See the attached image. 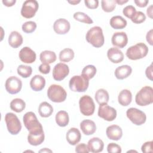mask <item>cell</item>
Listing matches in <instances>:
<instances>
[{"label":"cell","mask_w":153,"mask_h":153,"mask_svg":"<svg viewBox=\"0 0 153 153\" xmlns=\"http://www.w3.org/2000/svg\"><path fill=\"white\" fill-rule=\"evenodd\" d=\"M106 134L109 139L118 140L123 136V130L121 128L117 125H111L106 128Z\"/></svg>","instance_id":"obj_17"},{"label":"cell","mask_w":153,"mask_h":153,"mask_svg":"<svg viewBox=\"0 0 153 153\" xmlns=\"http://www.w3.org/2000/svg\"><path fill=\"white\" fill-rule=\"evenodd\" d=\"M36 28V24L35 22L28 21L22 25V30L26 33H30L33 32Z\"/></svg>","instance_id":"obj_38"},{"label":"cell","mask_w":153,"mask_h":153,"mask_svg":"<svg viewBox=\"0 0 153 153\" xmlns=\"http://www.w3.org/2000/svg\"><path fill=\"white\" fill-rule=\"evenodd\" d=\"M130 19L134 23L139 24L145 22L146 16L145 14L142 11H136Z\"/></svg>","instance_id":"obj_39"},{"label":"cell","mask_w":153,"mask_h":153,"mask_svg":"<svg viewBox=\"0 0 153 153\" xmlns=\"http://www.w3.org/2000/svg\"><path fill=\"white\" fill-rule=\"evenodd\" d=\"M152 29H151L149 32H148L146 36V41L147 42L151 45H152Z\"/></svg>","instance_id":"obj_48"},{"label":"cell","mask_w":153,"mask_h":153,"mask_svg":"<svg viewBox=\"0 0 153 153\" xmlns=\"http://www.w3.org/2000/svg\"><path fill=\"white\" fill-rule=\"evenodd\" d=\"M89 85L88 80L81 75H74L69 80V88L75 92H85Z\"/></svg>","instance_id":"obj_7"},{"label":"cell","mask_w":153,"mask_h":153,"mask_svg":"<svg viewBox=\"0 0 153 153\" xmlns=\"http://www.w3.org/2000/svg\"><path fill=\"white\" fill-rule=\"evenodd\" d=\"M26 107V103L23 100L19 98H16L10 102V108L16 112H22Z\"/></svg>","instance_id":"obj_31"},{"label":"cell","mask_w":153,"mask_h":153,"mask_svg":"<svg viewBox=\"0 0 153 153\" xmlns=\"http://www.w3.org/2000/svg\"><path fill=\"white\" fill-rule=\"evenodd\" d=\"M75 152L78 153H88L90 151L88 148V146L86 145V144L82 143L80 144H78L75 147Z\"/></svg>","instance_id":"obj_43"},{"label":"cell","mask_w":153,"mask_h":153,"mask_svg":"<svg viewBox=\"0 0 153 153\" xmlns=\"http://www.w3.org/2000/svg\"><path fill=\"white\" fill-rule=\"evenodd\" d=\"M96 74V68L94 65H88L85 66L81 73V76L87 80L93 78Z\"/></svg>","instance_id":"obj_34"},{"label":"cell","mask_w":153,"mask_h":153,"mask_svg":"<svg viewBox=\"0 0 153 153\" xmlns=\"http://www.w3.org/2000/svg\"><path fill=\"white\" fill-rule=\"evenodd\" d=\"M25 127L29 131V134H37L44 132L41 124L38 121L37 117L33 112H26L23 117Z\"/></svg>","instance_id":"obj_1"},{"label":"cell","mask_w":153,"mask_h":153,"mask_svg":"<svg viewBox=\"0 0 153 153\" xmlns=\"http://www.w3.org/2000/svg\"><path fill=\"white\" fill-rule=\"evenodd\" d=\"M50 66L49 65V64L47 63H42L39 65L38 68L39 72L43 74H48L50 71Z\"/></svg>","instance_id":"obj_45"},{"label":"cell","mask_w":153,"mask_h":153,"mask_svg":"<svg viewBox=\"0 0 153 153\" xmlns=\"http://www.w3.org/2000/svg\"><path fill=\"white\" fill-rule=\"evenodd\" d=\"M86 41L96 48L103 45L105 42L102 29L99 26H94L90 29L85 35Z\"/></svg>","instance_id":"obj_2"},{"label":"cell","mask_w":153,"mask_h":153,"mask_svg":"<svg viewBox=\"0 0 153 153\" xmlns=\"http://www.w3.org/2000/svg\"><path fill=\"white\" fill-rule=\"evenodd\" d=\"M107 57L108 59L114 63L121 62L124 59L123 52L116 47L110 48L107 51Z\"/></svg>","instance_id":"obj_18"},{"label":"cell","mask_w":153,"mask_h":153,"mask_svg":"<svg viewBox=\"0 0 153 153\" xmlns=\"http://www.w3.org/2000/svg\"><path fill=\"white\" fill-rule=\"evenodd\" d=\"M127 117L135 125L140 126L144 124L146 120V116L143 111L136 108H130L126 111Z\"/></svg>","instance_id":"obj_9"},{"label":"cell","mask_w":153,"mask_h":153,"mask_svg":"<svg viewBox=\"0 0 153 153\" xmlns=\"http://www.w3.org/2000/svg\"><path fill=\"white\" fill-rule=\"evenodd\" d=\"M23 39L22 35L17 31H13L8 36V44L14 48H17L20 47L23 43Z\"/></svg>","instance_id":"obj_24"},{"label":"cell","mask_w":153,"mask_h":153,"mask_svg":"<svg viewBox=\"0 0 153 153\" xmlns=\"http://www.w3.org/2000/svg\"><path fill=\"white\" fill-rule=\"evenodd\" d=\"M17 74L23 78H26L30 76L32 73V69L31 66L20 65L17 69Z\"/></svg>","instance_id":"obj_35"},{"label":"cell","mask_w":153,"mask_h":153,"mask_svg":"<svg viewBox=\"0 0 153 153\" xmlns=\"http://www.w3.org/2000/svg\"><path fill=\"white\" fill-rule=\"evenodd\" d=\"M45 85V78L39 75L33 76L30 81V86L31 88L35 91L42 90Z\"/></svg>","instance_id":"obj_21"},{"label":"cell","mask_w":153,"mask_h":153,"mask_svg":"<svg viewBox=\"0 0 153 153\" xmlns=\"http://www.w3.org/2000/svg\"><path fill=\"white\" fill-rule=\"evenodd\" d=\"M146 13L149 17L152 18V5H151L146 10Z\"/></svg>","instance_id":"obj_50"},{"label":"cell","mask_w":153,"mask_h":153,"mask_svg":"<svg viewBox=\"0 0 153 153\" xmlns=\"http://www.w3.org/2000/svg\"><path fill=\"white\" fill-rule=\"evenodd\" d=\"M51 152L52 151H51V150H50V149H47V148H45L44 149H41V150H40V151H39V152Z\"/></svg>","instance_id":"obj_53"},{"label":"cell","mask_w":153,"mask_h":153,"mask_svg":"<svg viewBox=\"0 0 153 153\" xmlns=\"http://www.w3.org/2000/svg\"><path fill=\"white\" fill-rule=\"evenodd\" d=\"M84 3L85 6L90 9H95L99 6L98 0H85Z\"/></svg>","instance_id":"obj_44"},{"label":"cell","mask_w":153,"mask_h":153,"mask_svg":"<svg viewBox=\"0 0 153 153\" xmlns=\"http://www.w3.org/2000/svg\"><path fill=\"white\" fill-rule=\"evenodd\" d=\"M132 72V69L129 65H122L118 66L115 70V76L118 79H123L129 76Z\"/></svg>","instance_id":"obj_23"},{"label":"cell","mask_w":153,"mask_h":153,"mask_svg":"<svg viewBox=\"0 0 153 153\" xmlns=\"http://www.w3.org/2000/svg\"><path fill=\"white\" fill-rule=\"evenodd\" d=\"M88 148L90 152L97 153L102 152L104 148V143L102 140L99 137H93L88 142Z\"/></svg>","instance_id":"obj_20"},{"label":"cell","mask_w":153,"mask_h":153,"mask_svg":"<svg viewBox=\"0 0 153 153\" xmlns=\"http://www.w3.org/2000/svg\"><path fill=\"white\" fill-rule=\"evenodd\" d=\"M53 112V106L47 102H41L38 107V113L41 117L47 118Z\"/></svg>","instance_id":"obj_27"},{"label":"cell","mask_w":153,"mask_h":153,"mask_svg":"<svg viewBox=\"0 0 153 153\" xmlns=\"http://www.w3.org/2000/svg\"><path fill=\"white\" fill-rule=\"evenodd\" d=\"M5 87L8 93L15 94L20 91L22 87V82L20 79L16 76H11L7 79Z\"/></svg>","instance_id":"obj_12"},{"label":"cell","mask_w":153,"mask_h":153,"mask_svg":"<svg viewBox=\"0 0 153 153\" xmlns=\"http://www.w3.org/2000/svg\"><path fill=\"white\" fill-rule=\"evenodd\" d=\"M70 28V23L65 19H59L56 20L53 24V29L54 32L59 35L66 34L69 31Z\"/></svg>","instance_id":"obj_15"},{"label":"cell","mask_w":153,"mask_h":153,"mask_svg":"<svg viewBox=\"0 0 153 153\" xmlns=\"http://www.w3.org/2000/svg\"><path fill=\"white\" fill-rule=\"evenodd\" d=\"M55 120L57 124L60 127H66L69 121V115L65 111H59L55 117Z\"/></svg>","instance_id":"obj_29"},{"label":"cell","mask_w":153,"mask_h":153,"mask_svg":"<svg viewBox=\"0 0 153 153\" xmlns=\"http://www.w3.org/2000/svg\"><path fill=\"white\" fill-rule=\"evenodd\" d=\"M95 99L99 105L108 103L109 99V93L106 90L100 88L97 90L95 93Z\"/></svg>","instance_id":"obj_30"},{"label":"cell","mask_w":153,"mask_h":153,"mask_svg":"<svg viewBox=\"0 0 153 153\" xmlns=\"http://www.w3.org/2000/svg\"><path fill=\"white\" fill-rule=\"evenodd\" d=\"M98 116L106 121H112L117 117V111L107 103L102 104L98 109Z\"/></svg>","instance_id":"obj_11"},{"label":"cell","mask_w":153,"mask_h":153,"mask_svg":"<svg viewBox=\"0 0 153 153\" xmlns=\"http://www.w3.org/2000/svg\"><path fill=\"white\" fill-rule=\"evenodd\" d=\"M80 128L85 135H91L96 130L95 123L90 120H84L80 123Z\"/></svg>","instance_id":"obj_22"},{"label":"cell","mask_w":153,"mask_h":153,"mask_svg":"<svg viewBox=\"0 0 153 153\" xmlns=\"http://www.w3.org/2000/svg\"><path fill=\"white\" fill-rule=\"evenodd\" d=\"M79 109L81 114L85 116L92 115L95 110V104L93 99L88 95L81 97L79 100Z\"/></svg>","instance_id":"obj_8"},{"label":"cell","mask_w":153,"mask_h":153,"mask_svg":"<svg viewBox=\"0 0 153 153\" xmlns=\"http://www.w3.org/2000/svg\"><path fill=\"white\" fill-rule=\"evenodd\" d=\"M47 96L51 101L56 103H60L65 100L67 93L62 86L57 84H52L47 90Z\"/></svg>","instance_id":"obj_5"},{"label":"cell","mask_w":153,"mask_h":153,"mask_svg":"<svg viewBox=\"0 0 153 153\" xmlns=\"http://www.w3.org/2000/svg\"><path fill=\"white\" fill-rule=\"evenodd\" d=\"M19 56L20 60L25 63H32L36 57L35 52L28 47L22 48L19 52Z\"/></svg>","instance_id":"obj_14"},{"label":"cell","mask_w":153,"mask_h":153,"mask_svg":"<svg viewBox=\"0 0 153 153\" xmlns=\"http://www.w3.org/2000/svg\"><path fill=\"white\" fill-rule=\"evenodd\" d=\"M68 2L72 5H76L77 4L80 2V1H69Z\"/></svg>","instance_id":"obj_52"},{"label":"cell","mask_w":153,"mask_h":153,"mask_svg":"<svg viewBox=\"0 0 153 153\" xmlns=\"http://www.w3.org/2000/svg\"><path fill=\"white\" fill-rule=\"evenodd\" d=\"M39 59L42 63L50 64L56 60V54L54 51L50 50H45L41 53Z\"/></svg>","instance_id":"obj_28"},{"label":"cell","mask_w":153,"mask_h":153,"mask_svg":"<svg viewBox=\"0 0 153 153\" xmlns=\"http://www.w3.org/2000/svg\"><path fill=\"white\" fill-rule=\"evenodd\" d=\"M115 0H102L101 1V6L102 10L106 13L113 11L116 7Z\"/></svg>","instance_id":"obj_36"},{"label":"cell","mask_w":153,"mask_h":153,"mask_svg":"<svg viewBox=\"0 0 153 153\" xmlns=\"http://www.w3.org/2000/svg\"><path fill=\"white\" fill-rule=\"evenodd\" d=\"M111 42L114 46L121 48H124L127 45L128 42L127 35L124 32H115L112 36Z\"/></svg>","instance_id":"obj_16"},{"label":"cell","mask_w":153,"mask_h":153,"mask_svg":"<svg viewBox=\"0 0 153 153\" xmlns=\"http://www.w3.org/2000/svg\"><path fill=\"white\" fill-rule=\"evenodd\" d=\"M107 151L109 153H121V148L117 143H110L107 146Z\"/></svg>","instance_id":"obj_41"},{"label":"cell","mask_w":153,"mask_h":153,"mask_svg":"<svg viewBox=\"0 0 153 153\" xmlns=\"http://www.w3.org/2000/svg\"><path fill=\"white\" fill-rule=\"evenodd\" d=\"M111 26L115 29H122L127 26V21L121 16H115L111 17L109 22Z\"/></svg>","instance_id":"obj_26"},{"label":"cell","mask_w":153,"mask_h":153,"mask_svg":"<svg viewBox=\"0 0 153 153\" xmlns=\"http://www.w3.org/2000/svg\"><path fill=\"white\" fill-rule=\"evenodd\" d=\"M74 18L79 22L86 23V24H91L93 23V20L85 13L83 12L78 11L74 14Z\"/></svg>","instance_id":"obj_37"},{"label":"cell","mask_w":153,"mask_h":153,"mask_svg":"<svg viewBox=\"0 0 153 153\" xmlns=\"http://www.w3.org/2000/svg\"><path fill=\"white\" fill-rule=\"evenodd\" d=\"M44 138L45 136L44 132L37 134H31L29 133L27 136V142L31 145L38 146L44 142Z\"/></svg>","instance_id":"obj_32"},{"label":"cell","mask_w":153,"mask_h":153,"mask_svg":"<svg viewBox=\"0 0 153 153\" xmlns=\"http://www.w3.org/2000/svg\"><path fill=\"white\" fill-rule=\"evenodd\" d=\"M136 5L139 7H145L147 5V4L149 2V1L148 0H134V1Z\"/></svg>","instance_id":"obj_47"},{"label":"cell","mask_w":153,"mask_h":153,"mask_svg":"<svg viewBox=\"0 0 153 153\" xmlns=\"http://www.w3.org/2000/svg\"><path fill=\"white\" fill-rule=\"evenodd\" d=\"M136 103L141 106H146L153 102V89L150 86L142 87L136 94Z\"/></svg>","instance_id":"obj_4"},{"label":"cell","mask_w":153,"mask_h":153,"mask_svg":"<svg viewBox=\"0 0 153 153\" xmlns=\"http://www.w3.org/2000/svg\"><path fill=\"white\" fill-rule=\"evenodd\" d=\"M148 53V48L142 42H139L130 47L126 51L127 57L132 60H136L145 57Z\"/></svg>","instance_id":"obj_3"},{"label":"cell","mask_w":153,"mask_h":153,"mask_svg":"<svg viewBox=\"0 0 153 153\" xmlns=\"http://www.w3.org/2000/svg\"><path fill=\"white\" fill-rule=\"evenodd\" d=\"M59 57L60 62H69L74 59V52L71 48H66L60 52Z\"/></svg>","instance_id":"obj_33"},{"label":"cell","mask_w":153,"mask_h":153,"mask_svg":"<svg viewBox=\"0 0 153 153\" xmlns=\"http://www.w3.org/2000/svg\"><path fill=\"white\" fill-rule=\"evenodd\" d=\"M132 100V94L131 91L127 89H124L120 91L118 96V103L123 106H128Z\"/></svg>","instance_id":"obj_25"},{"label":"cell","mask_w":153,"mask_h":153,"mask_svg":"<svg viewBox=\"0 0 153 153\" xmlns=\"http://www.w3.org/2000/svg\"><path fill=\"white\" fill-rule=\"evenodd\" d=\"M152 141H148L144 143L142 147L141 150L142 152L148 153V152H152Z\"/></svg>","instance_id":"obj_42"},{"label":"cell","mask_w":153,"mask_h":153,"mask_svg":"<svg viewBox=\"0 0 153 153\" xmlns=\"http://www.w3.org/2000/svg\"><path fill=\"white\" fill-rule=\"evenodd\" d=\"M145 74L149 79L152 81V64H151L148 67L146 68Z\"/></svg>","instance_id":"obj_46"},{"label":"cell","mask_w":153,"mask_h":153,"mask_svg":"<svg viewBox=\"0 0 153 153\" xmlns=\"http://www.w3.org/2000/svg\"><path fill=\"white\" fill-rule=\"evenodd\" d=\"M69 73V66L63 63L56 64L53 69V77L56 81H62L64 79Z\"/></svg>","instance_id":"obj_13"},{"label":"cell","mask_w":153,"mask_h":153,"mask_svg":"<svg viewBox=\"0 0 153 153\" xmlns=\"http://www.w3.org/2000/svg\"><path fill=\"white\" fill-rule=\"evenodd\" d=\"M66 140L71 145H76L81 139V134L79 130L75 127L71 128L66 133Z\"/></svg>","instance_id":"obj_19"},{"label":"cell","mask_w":153,"mask_h":153,"mask_svg":"<svg viewBox=\"0 0 153 153\" xmlns=\"http://www.w3.org/2000/svg\"><path fill=\"white\" fill-rule=\"evenodd\" d=\"M115 1H116L117 4H118L119 5H122L123 4L128 2L127 0H125V1H124V0H115Z\"/></svg>","instance_id":"obj_51"},{"label":"cell","mask_w":153,"mask_h":153,"mask_svg":"<svg viewBox=\"0 0 153 153\" xmlns=\"http://www.w3.org/2000/svg\"><path fill=\"white\" fill-rule=\"evenodd\" d=\"M136 11V8L133 5H127L126 7H124L123 10V14L129 19H131V17L133 16V15L135 13Z\"/></svg>","instance_id":"obj_40"},{"label":"cell","mask_w":153,"mask_h":153,"mask_svg":"<svg viewBox=\"0 0 153 153\" xmlns=\"http://www.w3.org/2000/svg\"><path fill=\"white\" fill-rule=\"evenodd\" d=\"M39 5L35 0L25 1L21 9V15L26 19L33 17L38 10Z\"/></svg>","instance_id":"obj_10"},{"label":"cell","mask_w":153,"mask_h":153,"mask_svg":"<svg viewBox=\"0 0 153 153\" xmlns=\"http://www.w3.org/2000/svg\"><path fill=\"white\" fill-rule=\"evenodd\" d=\"M5 121L8 132L13 134H17L22 129V124L16 115L12 112L7 113L5 115Z\"/></svg>","instance_id":"obj_6"},{"label":"cell","mask_w":153,"mask_h":153,"mask_svg":"<svg viewBox=\"0 0 153 153\" xmlns=\"http://www.w3.org/2000/svg\"><path fill=\"white\" fill-rule=\"evenodd\" d=\"M2 3L7 7H11L14 5L16 2V0H3Z\"/></svg>","instance_id":"obj_49"}]
</instances>
